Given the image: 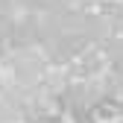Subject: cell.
Wrapping results in <instances>:
<instances>
[{
  "label": "cell",
  "instance_id": "1",
  "mask_svg": "<svg viewBox=\"0 0 123 123\" xmlns=\"http://www.w3.org/2000/svg\"><path fill=\"white\" fill-rule=\"evenodd\" d=\"M100 70H103V56H100L97 50L79 53V62H76V68H73L76 76H94V73H100Z\"/></svg>",
  "mask_w": 123,
  "mask_h": 123
},
{
  "label": "cell",
  "instance_id": "2",
  "mask_svg": "<svg viewBox=\"0 0 123 123\" xmlns=\"http://www.w3.org/2000/svg\"><path fill=\"white\" fill-rule=\"evenodd\" d=\"M15 6H18V0H0V15H3V18H12Z\"/></svg>",
  "mask_w": 123,
  "mask_h": 123
}]
</instances>
